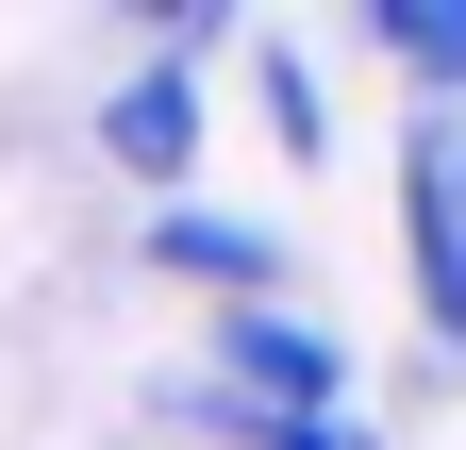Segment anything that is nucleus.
Segmentation results:
<instances>
[{
	"label": "nucleus",
	"instance_id": "f257e3e1",
	"mask_svg": "<svg viewBox=\"0 0 466 450\" xmlns=\"http://www.w3.org/2000/svg\"><path fill=\"white\" fill-rule=\"evenodd\" d=\"M200 34H217V17H200ZM200 34H167L150 67L100 100V150L134 167V184H184V167H200Z\"/></svg>",
	"mask_w": 466,
	"mask_h": 450
},
{
	"label": "nucleus",
	"instance_id": "f03ea898",
	"mask_svg": "<svg viewBox=\"0 0 466 450\" xmlns=\"http://www.w3.org/2000/svg\"><path fill=\"white\" fill-rule=\"evenodd\" d=\"M150 267H167V284H217V317L233 301H283V234H267V217H217V200H167L150 217Z\"/></svg>",
	"mask_w": 466,
	"mask_h": 450
},
{
	"label": "nucleus",
	"instance_id": "7ed1b4c3",
	"mask_svg": "<svg viewBox=\"0 0 466 450\" xmlns=\"http://www.w3.org/2000/svg\"><path fill=\"white\" fill-rule=\"evenodd\" d=\"M250 84H267V118H283V150H317V134H333V100H317V67H300L283 34H250Z\"/></svg>",
	"mask_w": 466,
	"mask_h": 450
}]
</instances>
